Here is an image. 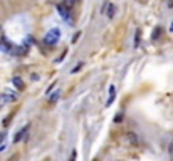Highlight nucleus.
Masks as SVG:
<instances>
[{
    "label": "nucleus",
    "mask_w": 173,
    "mask_h": 161,
    "mask_svg": "<svg viewBox=\"0 0 173 161\" xmlns=\"http://www.w3.org/2000/svg\"><path fill=\"white\" fill-rule=\"evenodd\" d=\"M59 40H61V30L59 29H51V30L46 34V37H44V44L49 45V47L56 45Z\"/></svg>",
    "instance_id": "1"
},
{
    "label": "nucleus",
    "mask_w": 173,
    "mask_h": 161,
    "mask_svg": "<svg viewBox=\"0 0 173 161\" xmlns=\"http://www.w3.org/2000/svg\"><path fill=\"white\" fill-rule=\"evenodd\" d=\"M15 99H17V92H14V91H5L3 94H0V102H2V104L14 102Z\"/></svg>",
    "instance_id": "2"
},
{
    "label": "nucleus",
    "mask_w": 173,
    "mask_h": 161,
    "mask_svg": "<svg viewBox=\"0 0 173 161\" xmlns=\"http://www.w3.org/2000/svg\"><path fill=\"white\" fill-rule=\"evenodd\" d=\"M0 51L5 52V54H12V52H14V45L9 42V39L0 37Z\"/></svg>",
    "instance_id": "3"
},
{
    "label": "nucleus",
    "mask_w": 173,
    "mask_h": 161,
    "mask_svg": "<svg viewBox=\"0 0 173 161\" xmlns=\"http://www.w3.org/2000/svg\"><path fill=\"white\" fill-rule=\"evenodd\" d=\"M57 12H59V15L62 17L64 20H71V9H67V7L64 5V3H57Z\"/></svg>",
    "instance_id": "4"
},
{
    "label": "nucleus",
    "mask_w": 173,
    "mask_h": 161,
    "mask_svg": "<svg viewBox=\"0 0 173 161\" xmlns=\"http://www.w3.org/2000/svg\"><path fill=\"white\" fill-rule=\"evenodd\" d=\"M126 139H128V143H130L131 146H138V143H139V138H138V134L134 133V131H128Z\"/></svg>",
    "instance_id": "5"
},
{
    "label": "nucleus",
    "mask_w": 173,
    "mask_h": 161,
    "mask_svg": "<svg viewBox=\"0 0 173 161\" xmlns=\"http://www.w3.org/2000/svg\"><path fill=\"white\" fill-rule=\"evenodd\" d=\"M27 131H29V124H27V126H24L22 129H20L19 133L14 136V143H19V141H22V139H24V136H25V133H27Z\"/></svg>",
    "instance_id": "6"
},
{
    "label": "nucleus",
    "mask_w": 173,
    "mask_h": 161,
    "mask_svg": "<svg viewBox=\"0 0 173 161\" xmlns=\"http://www.w3.org/2000/svg\"><path fill=\"white\" fill-rule=\"evenodd\" d=\"M114 97H116V87H114V86H109V97H108V101H106V107H109L113 104Z\"/></svg>",
    "instance_id": "7"
},
{
    "label": "nucleus",
    "mask_w": 173,
    "mask_h": 161,
    "mask_svg": "<svg viewBox=\"0 0 173 161\" xmlns=\"http://www.w3.org/2000/svg\"><path fill=\"white\" fill-rule=\"evenodd\" d=\"M114 14H116V5H114V3H109L108 9H106V15H108L109 19H113Z\"/></svg>",
    "instance_id": "8"
},
{
    "label": "nucleus",
    "mask_w": 173,
    "mask_h": 161,
    "mask_svg": "<svg viewBox=\"0 0 173 161\" xmlns=\"http://www.w3.org/2000/svg\"><path fill=\"white\" fill-rule=\"evenodd\" d=\"M12 82H14L15 89H19V91H24V87H25V86H24V82H22V79H20V77H14V79H12Z\"/></svg>",
    "instance_id": "9"
},
{
    "label": "nucleus",
    "mask_w": 173,
    "mask_h": 161,
    "mask_svg": "<svg viewBox=\"0 0 173 161\" xmlns=\"http://www.w3.org/2000/svg\"><path fill=\"white\" fill-rule=\"evenodd\" d=\"M162 34H163V29L162 27H156L155 30H153V34H151V40H158L160 37H162Z\"/></svg>",
    "instance_id": "10"
},
{
    "label": "nucleus",
    "mask_w": 173,
    "mask_h": 161,
    "mask_svg": "<svg viewBox=\"0 0 173 161\" xmlns=\"http://www.w3.org/2000/svg\"><path fill=\"white\" fill-rule=\"evenodd\" d=\"M27 52H29V44H24L19 49V56H27Z\"/></svg>",
    "instance_id": "11"
},
{
    "label": "nucleus",
    "mask_w": 173,
    "mask_h": 161,
    "mask_svg": "<svg viewBox=\"0 0 173 161\" xmlns=\"http://www.w3.org/2000/svg\"><path fill=\"white\" fill-rule=\"evenodd\" d=\"M123 119H125V114H123V113H118L116 116H114V123H121Z\"/></svg>",
    "instance_id": "12"
},
{
    "label": "nucleus",
    "mask_w": 173,
    "mask_h": 161,
    "mask_svg": "<svg viewBox=\"0 0 173 161\" xmlns=\"http://www.w3.org/2000/svg\"><path fill=\"white\" fill-rule=\"evenodd\" d=\"M74 3H76V0H64V5L67 7V9H72Z\"/></svg>",
    "instance_id": "13"
},
{
    "label": "nucleus",
    "mask_w": 173,
    "mask_h": 161,
    "mask_svg": "<svg viewBox=\"0 0 173 161\" xmlns=\"http://www.w3.org/2000/svg\"><path fill=\"white\" fill-rule=\"evenodd\" d=\"M168 154H170V158L173 159V139L168 143Z\"/></svg>",
    "instance_id": "14"
},
{
    "label": "nucleus",
    "mask_w": 173,
    "mask_h": 161,
    "mask_svg": "<svg viewBox=\"0 0 173 161\" xmlns=\"http://www.w3.org/2000/svg\"><path fill=\"white\" fill-rule=\"evenodd\" d=\"M81 69H82V62H79V64H77V65H76V67H74V69H72V74L79 72V71H81Z\"/></svg>",
    "instance_id": "15"
},
{
    "label": "nucleus",
    "mask_w": 173,
    "mask_h": 161,
    "mask_svg": "<svg viewBox=\"0 0 173 161\" xmlns=\"http://www.w3.org/2000/svg\"><path fill=\"white\" fill-rule=\"evenodd\" d=\"M139 45V32L136 34V37H134V47H138Z\"/></svg>",
    "instance_id": "16"
},
{
    "label": "nucleus",
    "mask_w": 173,
    "mask_h": 161,
    "mask_svg": "<svg viewBox=\"0 0 173 161\" xmlns=\"http://www.w3.org/2000/svg\"><path fill=\"white\" fill-rule=\"evenodd\" d=\"M59 99V92H54V96L51 97V102H54V101H57Z\"/></svg>",
    "instance_id": "17"
},
{
    "label": "nucleus",
    "mask_w": 173,
    "mask_h": 161,
    "mask_svg": "<svg viewBox=\"0 0 173 161\" xmlns=\"http://www.w3.org/2000/svg\"><path fill=\"white\" fill-rule=\"evenodd\" d=\"M79 35H81V34H79V32H77V34L74 35V40H72V42H77V39H79Z\"/></svg>",
    "instance_id": "18"
},
{
    "label": "nucleus",
    "mask_w": 173,
    "mask_h": 161,
    "mask_svg": "<svg viewBox=\"0 0 173 161\" xmlns=\"http://www.w3.org/2000/svg\"><path fill=\"white\" fill-rule=\"evenodd\" d=\"M3 139H5V133L0 134V143H3Z\"/></svg>",
    "instance_id": "19"
},
{
    "label": "nucleus",
    "mask_w": 173,
    "mask_h": 161,
    "mask_svg": "<svg viewBox=\"0 0 173 161\" xmlns=\"http://www.w3.org/2000/svg\"><path fill=\"white\" fill-rule=\"evenodd\" d=\"M168 7H170V9H173V0H168Z\"/></svg>",
    "instance_id": "20"
},
{
    "label": "nucleus",
    "mask_w": 173,
    "mask_h": 161,
    "mask_svg": "<svg viewBox=\"0 0 173 161\" xmlns=\"http://www.w3.org/2000/svg\"><path fill=\"white\" fill-rule=\"evenodd\" d=\"M76 159V151H72V156H71V161Z\"/></svg>",
    "instance_id": "21"
},
{
    "label": "nucleus",
    "mask_w": 173,
    "mask_h": 161,
    "mask_svg": "<svg viewBox=\"0 0 173 161\" xmlns=\"http://www.w3.org/2000/svg\"><path fill=\"white\" fill-rule=\"evenodd\" d=\"M0 37H2V25H0Z\"/></svg>",
    "instance_id": "22"
},
{
    "label": "nucleus",
    "mask_w": 173,
    "mask_h": 161,
    "mask_svg": "<svg viewBox=\"0 0 173 161\" xmlns=\"http://www.w3.org/2000/svg\"><path fill=\"white\" fill-rule=\"evenodd\" d=\"M170 30H173V22H171V27H170Z\"/></svg>",
    "instance_id": "23"
},
{
    "label": "nucleus",
    "mask_w": 173,
    "mask_h": 161,
    "mask_svg": "<svg viewBox=\"0 0 173 161\" xmlns=\"http://www.w3.org/2000/svg\"><path fill=\"white\" fill-rule=\"evenodd\" d=\"M2 106H3V104H2V102H0V107H2Z\"/></svg>",
    "instance_id": "24"
},
{
    "label": "nucleus",
    "mask_w": 173,
    "mask_h": 161,
    "mask_svg": "<svg viewBox=\"0 0 173 161\" xmlns=\"http://www.w3.org/2000/svg\"><path fill=\"white\" fill-rule=\"evenodd\" d=\"M76 2H79V0H76Z\"/></svg>",
    "instance_id": "25"
}]
</instances>
